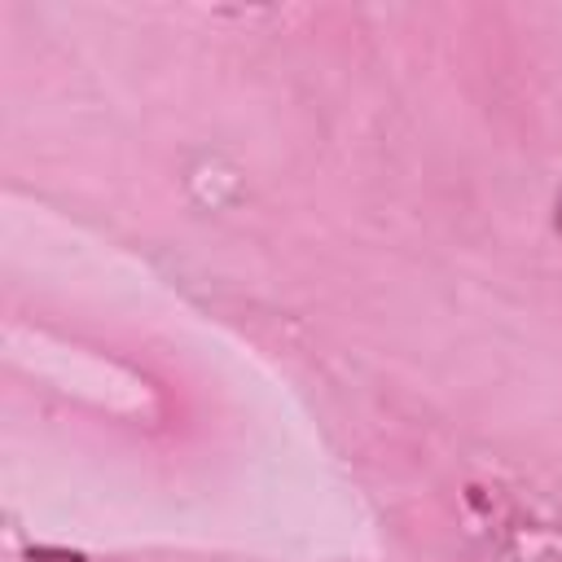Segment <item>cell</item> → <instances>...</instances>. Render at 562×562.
Instances as JSON below:
<instances>
[{"mask_svg": "<svg viewBox=\"0 0 562 562\" xmlns=\"http://www.w3.org/2000/svg\"><path fill=\"white\" fill-rule=\"evenodd\" d=\"M35 562H83V553H66V549H31Z\"/></svg>", "mask_w": 562, "mask_h": 562, "instance_id": "obj_1", "label": "cell"}, {"mask_svg": "<svg viewBox=\"0 0 562 562\" xmlns=\"http://www.w3.org/2000/svg\"><path fill=\"white\" fill-rule=\"evenodd\" d=\"M558 233H562V198H558Z\"/></svg>", "mask_w": 562, "mask_h": 562, "instance_id": "obj_2", "label": "cell"}]
</instances>
